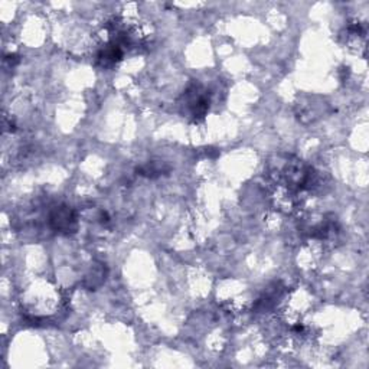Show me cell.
<instances>
[{
    "label": "cell",
    "mask_w": 369,
    "mask_h": 369,
    "mask_svg": "<svg viewBox=\"0 0 369 369\" xmlns=\"http://www.w3.org/2000/svg\"><path fill=\"white\" fill-rule=\"evenodd\" d=\"M185 105L190 112V117L198 122L202 120L209 108V100L207 93L200 84H192L185 93Z\"/></svg>",
    "instance_id": "1"
},
{
    "label": "cell",
    "mask_w": 369,
    "mask_h": 369,
    "mask_svg": "<svg viewBox=\"0 0 369 369\" xmlns=\"http://www.w3.org/2000/svg\"><path fill=\"white\" fill-rule=\"evenodd\" d=\"M51 226L58 233H72L77 228V216L75 212L68 207L56 208L51 214Z\"/></svg>",
    "instance_id": "2"
}]
</instances>
